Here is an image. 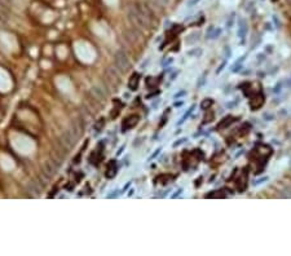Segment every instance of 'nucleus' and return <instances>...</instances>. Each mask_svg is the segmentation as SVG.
Instances as JSON below:
<instances>
[{
    "mask_svg": "<svg viewBox=\"0 0 291 256\" xmlns=\"http://www.w3.org/2000/svg\"><path fill=\"white\" fill-rule=\"evenodd\" d=\"M139 74H133L132 76H131V80H129V83H128V87L132 91H135L137 88V84H139Z\"/></svg>",
    "mask_w": 291,
    "mask_h": 256,
    "instance_id": "nucleus-4",
    "label": "nucleus"
},
{
    "mask_svg": "<svg viewBox=\"0 0 291 256\" xmlns=\"http://www.w3.org/2000/svg\"><path fill=\"white\" fill-rule=\"evenodd\" d=\"M230 119H232V118H225V120H228V123H232V120H230ZM225 124H227V123H221L219 127H220V128H223V127L225 126Z\"/></svg>",
    "mask_w": 291,
    "mask_h": 256,
    "instance_id": "nucleus-6",
    "label": "nucleus"
},
{
    "mask_svg": "<svg viewBox=\"0 0 291 256\" xmlns=\"http://www.w3.org/2000/svg\"><path fill=\"white\" fill-rule=\"evenodd\" d=\"M43 168H44V175L47 177H50L57 172V168L58 164L54 162V160H46L44 164H43Z\"/></svg>",
    "mask_w": 291,
    "mask_h": 256,
    "instance_id": "nucleus-2",
    "label": "nucleus"
},
{
    "mask_svg": "<svg viewBox=\"0 0 291 256\" xmlns=\"http://www.w3.org/2000/svg\"><path fill=\"white\" fill-rule=\"evenodd\" d=\"M115 175V162L110 160V163L107 164V172H106V177H113Z\"/></svg>",
    "mask_w": 291,
    "mask_h": 256,
    "instance_id": "nucleus-5",
    "label": "nucleus"
},
{
    "mask_svg": "<svg viewBox=\"0 0 291 256\" xmlns=\"http://www.w3.org/2000/svg\"><path fill=\"white\" fill-rule=\"evenodd\" d=\"M158 2H162V3H167L168 0H158Z\"/></svg>",
    "mask_w": 291,
    "mask_h": 256,
    "instance_id": "nucleus-7",
    "label": "nucleus"
},
{
    "mask_svg": "<svg viewBox=\"0 0 291 256\" xmlns=\"http://www.w3.org/2000/svg\"><path fill=\"white\" fill-rule=\"evenodd\" d=\"M137 120H139V118H137V116H135V115H132V116H128V118L124 120V123H123V126H122L123 132H124V131H127L128 128H132L133 126H136Z\"/></svg>",
    "mask_w": 291,
    "mask_h": 256,
    "instance_id": "nucleus-3",
    "label": "nucleus"
},
{
    "mask_svg": "<svg viewBox=\"0 0 291 256\" xmlns=\"http://www.w3.org/2000/svg\"><path fill=\"white\" fill-rule=\"evenodd\" d=\"M114 62H115V66L118 67L120 71H127L131 67V63L128 61L127 56L124 54V52L122 50H118L114 56Z\"/></svg>",
    "mask_w": 291,
    "mask_h": 256,
    "instance_id": "nucleus-1",
    "label": "nucleus"
}]
</instances>
